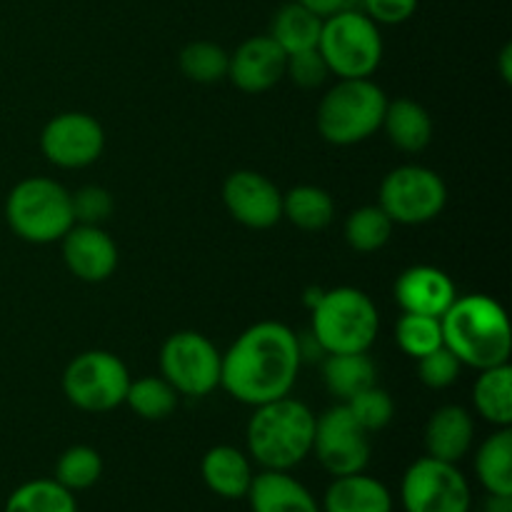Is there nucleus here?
Listing matches in <instances>:
<instances>
[{"instance_id":"13","label":"nucleus","mask_w":512,"mask_h":512,"mask_svg":"<svg viewBox=\"0 0 512 512\" xmlns=\"http://www.w3.org/2000/svg\"><path fill=\"white\" fill-rule=\"evenodd\" d=\"M105 130L93 115L68 110L45 123L40 150L45 160L63 170L88 168L103 155Z\"/></svg>"},{"instance_id":"32","label":"nucleus","mask_w":512,"mask_h":512,"mask_svg":"<svg viewBox=\"0 0 512 512\" xmlns=\"http://www.w3.org/2000/svg\"><path fill=\"white\" fill-rule=\"evenodd\" d=\"M395 343L408 358L420 360L433 350L443 348V328L440 318L433 315L403 313L395 323Z\"/></svg>"},{"instance_id":"10","label":"nucleus","mask_w":512,"mask_h":512,"mask_svg":"<svg viewBox=\"0 0 512 512\" xmlns=\"http://www.w3.org/2000/svg\"><path fill=\"white\" fill-rule=\"evenodd\" d=\"M160 375L188 398H205L220 388L223 353L198 330H178L160 348Z\"/></svg>"},{"instance_id":"16","label":"nucleus","mask_w":512,"mask_h":512,"mask_svg":"<svg viewBox=\"0 0 512 512\" xmlns=\"http://www.w3.org/2000/svg\"><path fill=\"white\" fill-rule=\"evenodd\" d=\"M285 60L288 55L270 35H253L230 55L228 78L235 88L248 95L268 93L285 78Z\"/></svg>"},{"instance_id":"23","label":"nucleus","mask_w":512,"mask_h":512,"mask_svg":"<svg viewBox=\"0 0 512 512\" xmlns=\"http://www.w3.org/2000/svg\"><path fill=\"white\" fill-rule=\"evenodd\" d=\"M473 408L485 423L495 428L512 425V368L510 363L478 370L473 385Z\"/></svg>"},{"instance_id":"41","label":"nucleus","mask_w":512,"mask_h":512,"mask_svg":"<svg viewBox=\"0 0 512 512\" xmlns=\"http://www.w3.org/2000/svg\"><path fill=\"white\" fill-rule=\"evenodd\" d=\"M483 512H512V498H500V495H490L485 503Z\"/></svg>"},{"instance_id":"37","label":"nucleus","mask_w":512,"mask_h":512,"mask_svg":"<svg viewBox=\"0 0 512 512\" xmlns=\"http://www.w3.org/2000/svg\"><path fill=\"white\" fill-rule=\"evenodd\" d=\"M285 75L293 78V83L300 85V88L313 90V88H320V85L328 80L330 70L328 65H325L320 50L310 48V50H300V53L288 55V60H285Z\"/></svg>"},{"instance_id":"17","label":"nucleus","mask_w":512,"mask_h":512,"mask_svg":"<svg viewBox=\"0 0 512 512\" xmlns=\"http://www.w3.org/2000/svg\"><path fill=\"white\" fill-rule=\"evenodd\" d=\"M393 295L403 313L440 318L458 298V288L445 270L433 265H413L398 275Z\"/></svg>"},{"instance_id":"34","label":"nucleus","mask_w":512,"mask_h":512,"mask_svg":"<svg viewBox=\"0 0 512 512\" xmlns=\"http://www.w3.org/2000/svg\"><path fill=\"white\" fill-rule=\"evenodd\" d=\"M345 408L350 410L355 423H358L368 435L388 428L390 420H393L395 415L393 398L388 395V390L378 388V385H370V388L360 390L358 395L345 400Z\"/></svg>"},{"instance_id":"21","label":"nucleus","mask_w":512,"mask_h":512,"mask_svg":"<svg viewBox=\"0 0 512 512\" xmlns=\"http://www.w3.org/2000/svg\"><path fill=\"white\" fill-rule=\"evenodd\" d=\"M323 512H393V495L373 475L353 473L333 478L320 503Z\"/></svg>"},{"instance_id":"39","label":"nucleus","mask_w":512,"mask_h":512,"mask_svg":"<svg viewBox=\"0 0 512 512\" xmlns=\"http://www.w3.org/2000/svg\"><path fill=\"white\" fill-rule=\"evenodd\" d=\"M295 3H300L303 8H308L310 13H315L318 18H330V15L340 13V10H348V8H355V3L358 0H295Z\"/></svg>"},{"instance_id":"11","label":"nucleus","mask_w":512,"mask_h":512,"mask_svg":"<svg viewBox=\"0 0 512 512\" xmlns=\"http://www.w3.org/2000/svg\"><path fill=\"white\" fill-rule=\"evenodd\" d=\"M400 503L405 512H470L473 493L458 463L425 455L405 470Z\"/></svg>"},{"instance_id":"25","label":"nucleus","mask_w":512,"mask_h":512,"mask_svg":"<svg viewBox=\"0 0 512 512\" xmlns=\"http://www.w3.org/2000/svg\"><path fill=\"white\" fill-rule=\"evenodd\" d=\"M375 373L378 370L368 353H330L323 360V383L340 403L375 385Z\"/></svg>"},{"instance_id":"38","label":"nucleus","mask_w":512,"mask_h":512,"mask_svg":"<svg viewBox=\"0 0 512 512\" xmlns=\"http://www.w3.org/2000/svg\"><path fill=\"white\" fill-rule=\"evenodd\" d=\"M360 10L378 25H400L418 10V0H358Z\"/></svg>"},{"instance_id":"5","label":"nucleus","mask_w":512,"mask_h":512,"mask_svg":"<svg viewBox=\"0 0 512 512\" xmlns=\"http://www.w3.org/2000/svg\"><path fill=\"white\" fill-rule=\"evenodd\" d=\"M385 108L388 95L373 78L338 80L320 100L315 125L325 143L348 148L378 133Z\"/></svg>"},{"instance_id":"4","label":"nucleus","mask_w":512,"mask_h":512,"mask_svg":"<svg viewBox=\"0 0 512 512\" xmlns=\"http://www.w3.org/2000/svg\"><path fill=\"white\" fill-rule=\"evenodd\" d=\"M380 330V313L373 298L360 288L340 285L318 295L313 305L310 335L325 355L368 353Z\"/></svg>"},{"instance_id":"19","label":"nucleus","mask_w":512,"mask_h":512,"mask_svg":"<svg viewBox=\"0 0 512 512\" xmlns=\"http://www.w3.org/2000/svg\"><path fill=\"white\" fill-rule=\"evenodd\" d=\"M245 498L253 512H323L308 488L290 473L263 470L253 478Z\"/></svg>"},{"instance_id":"14","label":"nucleus","mask_w":512,"mask_h":512,"mask_svg":"<svg viewBox=\"0 0 512 512\" xmlns=\"http://www.w3.org/2000/svg\"><path fill=\"white\" fill-rule=\"evenodd\" d=\"M225 210L250 230H268L283 220V193L255 170H235L223 183Z\"/></svg>"},{"instance_id":"36","label":"nucleus","mask_w":512,"mask_h":512,"mask_svg":"<svg viewBox=\"0 0 512 512\" xmlns=\"http://www.w3.org/2000/svg\"><path fill=\"white\" fill-rule=\"evenodd\" d=\"M70 200H73L75 223L103 225L113 215V195L100 185H85L70 193Z\"/></svg>"},{"instance_id":"22","label":"nucleus","mask_w":512,"mask_h":512,"mask_svg":"<svg viewBox=\"0 0 512 512\" xmlns=\"http://www.w3.org/2000/svg\"><path fill=\"white\" fill-rule=\"evenodd\" d=\"M380 128L385 130L390 143L403 153H420L433 140V118L413 98L388 100Z\"/></svg>"},{"instance_id":"12","label":"nucleus","mask_w":512,"mask_h":512,"mask_svg":"<svg viewBox=\"0 0 512 512\" xmlns=\"http://www.w3.org/2000/svg\"><path fill=\"white\" fill-rule=\"evenodd\" d=\"M313 453L333 478L363 473L370 463V435L355 423L345 403L315 415Z\"/></svg>"},{"instance_id":"8","label":"nucleus","mask_w":512,"mask_h":512,"mask_svg":"<svg viewBox=\"0 0 512 512\" xmlns=\"http://www.w3.org/2000/svg\"><path fill=\"white\" fill-rule=\"evenodd\" d=\"M128 365L110 350H85L63 370V395L83 413H110L125 403L130 388Z\"/></svg>"},{"instance_id":"3","label":"nucleus","mask_w":512,"mask_h":512,"mask_svg":"<svg viewBox=\"0 0 512 512\" xmlns=\"http://www.w3.org/2000/svg\"><path fill=\"white\" fill-rule=\"evenodd\" d=\"M315 413L295 398L255 405L245 440L248 455L263 470L290 473L313 453Z\"/></svg>"},{"instance_id":"15","label":"nucleus","mask_w":512,"mask_h":512,"mask_svg":"<svg viewBox=\"0 0 512 512\" xmlns=\"http://www.w3.org/2000/svg\"><path fill=\"white\" fill-rule=\"evenodd\" d=\"M60 245L65 268L83 283H105L118 270V245L100 225L75 223Z\"/></svg>"},{"instance_id":"18","label":"nucleus","mask_w":512,"mask_h":512,"mask_svg":"<svg viewBox=\"0 0 512 512\" xmlns=\"http://www.w3.org/2000/svg\"><path fill=\"white\" fill-rule=\"evenodd\" d=\"M475 440L473 415L463 405H443L430 415L425 425V450L430 458L460 463L470 453Z\"/></svg>"},{"instance_id":"31","label":"nucleus","mask_w":512,"mask_h":512,"mask_svg":"<svg viewBox=\"0 0 512 512\" xmlns=\"http://www.w3.org/2000/svg\"><path fill=\"white\" fill-rule=\"evenodd\" d=\"M230 53L213 40H193L180 50V73L200 85H213L228 78Z\"/></svg>"},{"instance_id":"2","label":"nucleus","mask_w":512,"mask_h":512,"mask_svg":"<svg viewBox=\"0 0 512 512\" xmlns=\"http://www.w3.org/2000/svg\"><path fill=\"white\" fill-rule=\"evenodd\" d=\"M440 328L443 345L463 368L485 370L510 363L512 328L508 313L490 295H458L440 315Z\"/></svg>"},{"instance_id":"29","label":"nucleus","mask_w":512,"mask_h":512,"mask_svg":"<svg viewBox=\"0 0 512 512\" xmlns=\"http://www.w3.org/2000/svg\"><path fill=\"white\" fill-rule=\"evenodd\" d=\"M178 390L163 378V375H145V378L130 380L125 403L138 418L143 420H165L178 408Z\"/></svg>"},{"instance_id":"35","label":"nucleus","mask_w":512,"mask_h":512,"mask_svg":"<svg viewBox=\"0 0 512 512\" xmlns=\"http://www.w3.org/2000/svg\"><path fill=\"white\" fill-rule=\"evenodd\" d=\"M460 370H463V365L445 345L418 360V378L430 390L450 388L460 378Z\"/></svg>"},{"instance_id":"33","label":"nucleus","mask_w":512,"mask_h":512,"mask_svg":"<svg viewBox=\"0 0 512 512\" xmlns=\"http://www.w3.org/2000/svg\"><path fill=\"white\" fill-rule=\"evenodd\" d=\"M103 475V458L90 445H73L55 463V480L70 493L93 488Z\"/></svg>"},{"instance_id":"1","label":"nucleus","mask_w":512,"mask_h":512,"mask_svg":"<svg viewBox=\"0 0 512 512\" xmlns=\"http://www.w3.org/2000/svg\"><path fill=\"white\" fill-rule=\"evenodd\" d=\"M300 338L278 320H260L235 338L220 363V388L243 405L288 398L298 380Z\"/></svg>"},{"instance_id":"7","label":"nucleus","mask_w":512,"mask_h":512,"mask_svg":"<svg viewBox=\"0 0 512 512\" xmlns=\"http://www.w3.org/2000/svg\"><path fill=\"white\" fill-rule=\"evenodd\" d=\"M318 50L338 80L373 78L383 63V35L363 10L348 8L323 20Z\"/></svg>"},{"instance_id":"24","label":"nucleus","mask_w":512,"mask_h":512,"mask_svg":"<svg viewBox=\"0 0 512 512\" xmlns=\"http://www.w3.org/2000/svg\"><path fill=\"white\" fill-rule=\"evenodd\" d=\"M475 475L488 495L512 498V430L495 428L475 453Z\"/></svg>"},{"instance_id":"28","label":"nucleus","mask_w":512,"mask_h":512,"mask_svg":"<svg viewBox=\"0 0 512 512\" xmlns=\"http://www.w3.org/2000/svg\"><path fill=\"white\" fill-rule=\"evenodd\" d=\"M3 512H78V500L55 478H35L8 495Z\"/></svg>"},{"instance_id":"20","label":"nucleus","mask_w":512,"mask_h":512,"mask_svg":"<svg viewBox=\"0 0 512 512\" xmlns=\"http://www.w3.org/2000/svg\"><path fill=\"white\" fill-rule=\"evenodd\" d=\"M200 475H203V483L208 485L210 493L225 500L245 498L255 478L250 458L233 445L210 448L200 463Z\"/></svg>"},{"instance_id":"40","label":"nucleus","mask_w":512,"mask_h":512,"mask_svg":"<svg viewBox=\"0 0 512 512\" xmlns=\"http://www.w3.org/2000/svg\"><path fill=\"white\" fill-rule=\"evenodd\" d=\"M500 75H503L505 83H512V45L508 43L500 50Z\"/></svg>"},{"instance_id":"6","label":"nucleus","mask_w":512,"mask_h":512,"mask_svg":"<svg viewBox=\"0 0 512 512\" xmlns=\"http://www.w3.org/2000/svg\"><path fill=\"white\" fill-rule=\"evenodd\" d=\"M5 220L25 243H60L75 225L70 190L58 180L40 175L20 180L5 200Z\"/></svg>"},{"instance_id":"26","label":"nucleus","mask_w":512,"mask_h":512,"mask_svg":"<svg viewBox=\"0 0 512 512\" xmlns=\"http://www.w3.org/2000/svg\"><path fill=\"white\" fill-rule=\"evenodd\" d=\"M335 203L318 185H295L283 193V218L305 233H320L333 223Z\"/></svg>"},{"instance_id":"9","label":"nucleus","mask_w":512,"mask_h":512,"mask_svg":"<svg viewBox=\"0 0 512 512\" xmlns=\"http://www.w3.org/2000/svg\"><path fill=\"white\" fill-rule=\"evenodd\" d=\"M445 203V180L425 165H400L390 170L378 190V205L393 225L430 223L443 213Z\"/></svg>"},{"instance_id":"30","label":"nucleus","mask_w":512,"mask_h":512,"mask_svg":"<svg viewBox=\"0 0 512 512\" xmlns=\"http://www.w3.org/2000/svg\"><path fill=\"white\" fill-rule=\"evenodd\" d=\"M343 235L355 253H378L393 238V220L380 205H363L348 215Z\"/></svg>"},{"instance_id":"27","label":"nucleus","mask_w":512,"mask_h":512,"mask_svg":"<svg viewBox=\"0 0 512 512\" xmlns=\"http://www.w3.org/2000/svg\"><path fill=\"white\" fill-rule=\"evenodd\" d=\"M320 28H323V18L310 13L300 3H288L273 15L268 35L280 45L285 55H293L300 50L318 48Z\"/></svg>"}]
</instances>
